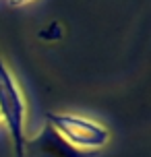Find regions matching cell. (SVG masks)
<instances>
[{
    "label": "cell",
    "instance_id": "cell-1",
    "mask_svg": "<svg viewBox=\"0 0 151 157\" xmlns=\"http://www.w3.org/2000/svg\"><path fill=\"white\" fill-rule=\"evenodd\" d=\"M23 114L25 108L21 93H19L10 72L0 58V116L4 118L8 130H10V136L15 143V157H23Z\"/></svg>",
    "mask_w": 151,
    "mask_h": 157
},
{
    "label": "cell",
    "instance_id": "cell-2",
    "mask_svg": "<svg viewBox=\"0 0 151 157\" xmlns=\"http://www.w3.org/2000/svg\"><path fill=\"white\" fill-rule=\"evenodd\" d=\"M46 120L54 126L58 134L64 141L72 145H83V147H99L108 141V130L103 126H97L85 118L68 116V114H52L46 112Z\"/></svg>",
    "mask_w": 151,
    "mask_h": 157
},
{
    "label": "cell",
    "instance_id": "cell-3",
    "mask_svg": "<svg viewBox=\"0 0 151 157\" xmlns=\"http://www.w3.org/2000/svg\"><path fill=\"white\" fill-rule=\"evenodd\" d=\"M97 151H81L64 141L54 126L46 122L41 132L23 145V157H97Z\"/></svg>",
    "mask_w": 151,
    "mask_h": 157
},
{
    "label": "cell",
    "instance_id": "cell-4",
    "mask_svg": "<svg viewBox=\"0 0 151 157\" xmlns=\"http://www.w3.org/2000/svg\"><path fill=\"white\" fill-rule=\"evenodd\" d=\"M27 2H31V0H8L10 6H23V4H27Z\"/></svg>",
    "mask_w": 151,
    "mask_h": 157
}]
</instances>
